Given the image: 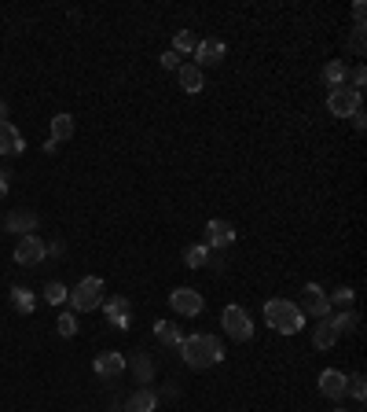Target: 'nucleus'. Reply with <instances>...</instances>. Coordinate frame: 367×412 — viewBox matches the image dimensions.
Returning <instances> with one entry per match:
<instances>
[{
    "instance_id": "1a4fd4ad",
    "label": "nucleus",
    "mask_w": 367,
    "mask_h": 412,
    "mask_svg": "<svg viewBox=\"0 0 367 412\" xmlns=\"http://www.w3.org/2000/svg\"><path fill=\"white\" fill-rule=\"evenodd\" d=\"M44 258H48V243L41 236H22L19 239V247H15L19 265H37V262H44Z\"/></svg>"
},
{
    "instance_id": "393cba45",
    "label": "nucleus",
    "mask_w": 367,
    "mask_h": 412,
    "mask_svg": "<svg viewBox=\"0 0 367 412\" xmlns=\"http://www.w3.org/2000/svg\"><path fill=\"white\" fill-rule=\"evenodd\" d=\"M133 372H136V383H151V376H154L151 357H147V354H136V357H133Z\"/></svg>"
},
{
    "instance_id": "9b49d317",
    "label": "nucleus",
    "mask_w": 367,
    "mask_h": 412,
    "mask_svg": "<svg viewBox=\"0 0 367 412\" xmlns=\"http://www.w3.org/2000/svg\"><path fill=\"white\" fill-rule=\"evenodd\" d=\"M92 368H96V376H99V379H117V376L125 372V357L117 354V350L96 354V365H92Z\"/></svg>"
},
{
    "instance_id": "bb28decb",
    "label": "nucleus",
    "mask_w": 367,
    "mask_h": 412,
    "mask_svg": "<svg viewBox=\"0 0 367 412\" xmlns=\"http://www.w3.org/2000/svg\"><path fill=\"white\" fill-rule=\"evenodd\" d=\"M67 287H63L59 280H51V283H44V302H51V306H59V302H67Z\"/></svg>"
},
{
    "instance_id": "b1692460",
    "label": "nucleus",
    "mask_w": 367,
    "mask_h": 412,
    "mask_svg": "<svg viewBox=\"0 0 367 412\" xmlns=\"http://www.w3.org/2000/svg\"><path fill=\"white\" fill-rule=\"evenodd\" d=\"M327 324H331L334 331H352L360 324V313H352V309L349 313H334V317H327Z\"/></svg>"
},
{
    "instance_id": "ddd939ff",
    "label": "nucleus",
    "mask_w": 367,
    "mask_h": 412,
    "mask_svg": "<svg viewBox=\"0 0 367 412\" xmlns=\"http://www.w3.org/2000/svg\"><path fill=\"white\" fill-rule=\"evenodd\" d=\"M206 239H209V247H213V251H225V247L235 243V228L228 221H209L206 225Z\"/></svg>"
},
{
    "instance_id": "0eeeda50",
    "label": "nucleus",
    "mask_w": 367,
    "mask_h": 412,
    "mask_svg": "<svg viewBox=\"0 0 367 412\" xmlns=\"http://www.w3.org/2000/svg\"><path fill=\"white\" fill-rule=\"evenodd\" d=\"M103 313H107V320L117 331L133 328V306H129L125 294H111V299H103Z\"/></svg>"
},
{
    "instance_id": "5701e85b",
    "label": "nucleus",
    "mask_w": 367,
    "mask_h": 412,
    "mask_svg": "<svg viewBox=\"0 0 367 412\" xmlns=\"http://www.w3.org/2000/svg\"><path fill=\"white\" fill-rule=\"evenodd\" d=\"M11 306H15L19 313H33L37 299H33V291H26V287H11Z\"/></svg>"
},
{
    "instance_id": "f8f14e48",
    "label": "nucleus",
    "mask_w": 367,
    "mask_h": 412,
    "mask_svg": "<svg viewBox=\"0 0 367 412\" xmlns=\"http://www.w3.org/2000/svg\"><path fill=\"white\" fill-rule=\"evenodd\" d=\"M320 394L323 397H345V372H338V368H327L320 372Z\"/></svg>"
},
{
    "instance_id": "423d86ee",
    "label": "nucleus",
    "mask_w": 367,
    "mask_h": 412,
    "mask_svg": "<svg viewBox=\"0 0 367 412\" xmlns=\"http://www.w3.org/2000/svg\"><path fill=\"white\" fill-rule=\"evenodd\" d=\"M301 313H309V317H316V320H327L331 317V302H327V294L320 283H305L301 287Z\"/></svg>"
},
{
    "instance_id": "c9c22d12",
    "label": "nucleus",
    "mask_w": 367,
    "mask_h": 412,
    "mask_svg": "<svg viewBox=\"0 0 367 412\" xmlns=\"http://www.w3.org/2000/svg\"><path fill=\"white\" fill-rule=\"evenodd\" d=\"M4 114H8V103H4V100H0V122H8V118H4Z\"/></svg>"
},
{
    "instance_id": "dca6fc26",
    "label": "nucleus",
    "mask_w": 367,
    "mask_h": 412,
    "mask_svg": "<svg viewBox=\"0 0 367 412\" xmlns=\"http://www.w3.org/2000/svg\"><path fill=\"white\" fill-rule=\"evenodd\" d=\"M154 405H158V394H154L151 386H140V390L129 394L125 412H154Z\"/></svg>"
},
{
    "instance_id": "f704fd0d",
    "label": "nucleus",
    "mask_w": 367,
    "mask_h": 412,
    "mask_svg": "<svg viewBox=\"0 0 367 412\" xmlns=\"http://www.w3.org/2000/svg\"><path fill=\"white\" fill-rule=\"evenodd\" d=\"M364 125H367V114L357 111V114H352V129H364Z\"/></svg>"
},
{
    "instance_id": "7ed1b4c3",
    "label": "nucleus",
    "mask_w": 367,
    "mask_h": 412,
    "mask_svg": "<svg viewBox=\"0 0 367 412\" xmlns=\"http://www.w3.org/2000/svg\"><path fill=\"white\" fill-rule=\"evenodd\" d=\"M107 283H103L99 276H85V280H77V287L67 294L70 299V309L74 313H92V309H99L103 299H107Z\"/></svg>"
},
{
    "instance_id": "72a5a7b5",
    "label": "nucleus",
    "mask_w": 367,
    "mask_h": 412,
    "mask_svg": "<svg viewBox=\"0 0 367 412\" xmlns=\"http://www.w3.org/2000/svg\"><path fill=\"white\" fill-rule=\"evenodd\" d=\"M364 15H367V4L357 0V4H352V19H357V26H364Z\"/></svg>"
},
{
    "instance_id": "20e7f679",
    "label": "nucleus",
    "mask_w": 367,
    "mask_h": 412,
    "mask_svg": "<svg viewBox=\"0 0 367 412\" xmlns=\"http://www.w3.org/2000/svg\"><path fill=\"white\" fill-rule=\"evenodd\" d=\"M220 328H225L228 339H235V342H250L254 339V320L239 306H225V313H220Z\"/></svg>"
},
{
    "instance_id": "6ab92c4d",
    "label": "nucleus",
    "mask_w": 367,
    "mask_h": 412,
    "mask_svg": "<svg viewBox=\"0 0 367 412\" xmlns=\"http://www.w3.org/2000/svg\"><path fill=\"white\" fill-rule=\"evenodd\" d=\"M345 77H349V70H345L342 59H334V63H327V67H323V85L327 88H345Z\"/></svg>"
},
{
    "instance_id": "39448f33",
    "label": "nucleus",
    "mask_w": 367,
    "mask_h": 412,
    "mask_svg": "<svg viewBox=\"0 0 367 412\" xmlns=\"http://www.w3.org/2000/svg\"><path fill=\"white\" fill-rule=\"evenodd\" d=\"M360 103H364V96L352 93V88H331V96H327V111H331L334 118H352L357 111H364Z\"/></svg>"
},
{
    "instance_id": "4468645a",
    "label": "nucleus",
    "mask_w": 367,
    "mask_h": 412,
    "mask_svg": "<svg viewBox=\"0 0 367 412\" xmlns=\"http://www.w3.org/2000/svg\"><path fill=\"white\" fill-rule=\"evenodd\" d=\"M177 81H180V88L184 93H202L206 88V77H202V70L195 67V63H180V70H177Z\"/></svg>"
},
{
    "instance_id": "412c9836",
    "label": "nucleus",
    "mask_w": 367,
    "mask_h": 412,
    "mask_svg": "<svg viewBox=\"0 0 367 412\" xmlns=\"http://www.w3.org/2000/svg\"><path fill=\"white\" fill-rule=\"evenodd\" d=\"M334 342H338V331L327 324V320H320V324H316V335H312V346H316V350H331Z\"/></svg>"
},
{
    "instance_id": "aec40b11",
    "label": "nucleus",
    "mask_w": 367,
    "mask_h": 412,
    "mask_svg": "<svg viewBox=\"0 0 367 412\" xmlns=\"http://www.w3.org/2000/svg\"><path fill=\"white\" fill-rule=\"evenodd\" d=\"M184 265H188V269L209 265V247H206V243H191V247L184 251Z\"/></svg>"
},
{
    "instance_id": "6e6552de",
    "label": "nucleus",
    "mask_w": 367,
    "mask_h": 412,
    "mask_svg": "<svg viewBox=\"0 0 367 412\" xmlns=\"http://www.w3.org/2000/svg\"><path fill=\"white\" fill-rule=\"evenodd\" d=\"M169 306H173L180 317H199L206 302H202V294L195 287H177L173 294H169Z\"/></svg>"
},
{
    "instance_id": "f257e3e1",
    "label": "nucleus",
    "mask_w": 367,
    "mask_h": 412,
    "mask_svg": "<svg viewBox=\"0 0 367 412\" xmlns=\"http://www.w3.org/2000/svg\"><path fill=\"white\" fill-rule=\"evenodd\" d=\"M180 357L188 368H213L225 360V346H220L217 335H191V339H180Z\"/></svg>"
},
{
    "instance_id": "4c0bfd02",
    "label": "nucleus",
    "mask_w": 367,
    "mask_h": 412,
    "mask_svg": "<svg viewBox=\"0 0 367 412\" xmlns=\"http://www.w3.org/2000/svg\"><path fill=\"white\" fill-rule=\"evenodd\" d=\"M334 412H345V409H334Z\"/></svg>"
},
{
    "instance_id": "473e14b6",
    "label": "nucleus",
    "mask_w": 367,
    "mask_h": 412,
    "mask_svg": "<svg viewBox=\"0 0 367 412\" xmlns=\"http://www.w3.org/2000/svg\"><path fill=\"white\" fill-rule=\"evenodd\" d=\"M364 81H367V70H364V67H357V70L349 74V85H352V93H360V88H364Z\"/></svg>"
},
{
    "instance_id": "a878e982",
    "label": "nucleus",
    "mask_w": 367,
    "mask_h": 412,
    "mask_svg": "<svg viewBox=\"0 0 367 412\" xmlns=\"http://www.w3.org/2000/svg\"><path fill=\"white\" fill-rule=\"evenodd\" d=\"M195 48H199V37H195L191 30H180L173 37V52H177V56H180V52H195Z\"/></svg>"
},
{
    "instance_id": "c756f323",
    "label": "nucleus",
    "mask_w": 367,
    "mask_h": 412,
    "mask_svg": "<svg viewBox=\"0 0 367 412\" xmlns=\"http://www.w3.org/2000/svg\"><path fill=\"white\" fill-rule=\"evenodd\" d=\"M367 26H352V37H349V48L357 52V56H364V48H367Z\"/></svg>"
},
{
    "instance_id": "2f4dec72",
    "label": "nucleus",
    "mask_w": 367,
    "mask_h": 412,
    "mask_svg": "<svg viewBox=\"0 0 367 412\" xmlns=\"http://www.w3.org/2000/svg\"><path fill=\"white\" fill-rule=\"evenodd\" d=\"M158 63H162L165 70H180V56H177L173 48H169V52H162V59H158Z\"/></svg>"
},
{
    "instance_id": "f3484780",
    "label": "nucleus",
    "mask_w": 367,
    "mask_h": 412,
    "mask_svg": "<svg viewBox=\"0 0 367 412\" xmlns=\"http://www.w3.org/2000/svg\"><path fill=\"white\" fill-rule=\"evenodd\" d=\"M26 148V140H22V133L11 122H0V154H19Z\"/></svg>"
},
{
    "instance_id": "e433bc0d",
    "label": "nucleus",
    "mask_w": 367,
    "mask_h": 412,
    "mask_svg": "<svg viewBox=\"0 0 367 412\" xmlns=\"http://www.w3.org/2000/svg\"><path fill=\"white\" fill-rule=\"evenodd\" d=\"M11 177V170H8V166H0V180H8Z\"/></svg>"
},
{
    "instance_id": "a211bd4d",
    "label": "nucleus",
    "mask_w": 367,
    "mask_h": 412,
    "mask_svg": "<svg viewBox=\"0 0 367 412\" xmlns=\"http://www.w3.org/2000/svg\"><path fill=\"white\" fill-rule=\"evenodd\" d=\"M70 136H74V114H56V118H51V136H48V140H56V144H67Z\"/></svg>"
},
{
    "instance_id": "f03ea898",
    "label": "nucleus",
    "mask_w": 367,
    "mask_h": 412,
    "mask_svg": "<svg viewBox=\"0 0 367 412\" xmlns=\"http://www.w3.org/2000/svg\"><path fill=\"white\" fill-rule=\"evenodd\" d=\"M265 324L275 328V331H283V335H297L301 328H305V313H301L294 302H286V299H268L265 302Z\"/></svg>"
},
{
    "instance_id": "c85d7f7f",
    "label": "nucleus",
    "mask_w": 367,
    "mask_h": 412,
    "mask_svg": "<svg viewBox=\"0 0 367 412\" xmlns=\"http://www.w3.org/2000/svg\"><path fill=\"white\" fill-rule=\"evenodd\" d=\"M345 390H349L352 397H357V402H364V397H367V379L357 372V376H349V379H345Z\"/></svg>"
},
{
    "instance_id": "2eb2a0df",
    "label": "nucleus",
    "mask_w": 367,
    "mask_h": 412,
    "mask_svg": "<svg viewBox=\"0 0 367 412\" xmlns=\"http://www.w3.org/2000/svg\"><path fill=\"white\" fill-rule=\"evenodd\" d=\"M4 228H8V232H22V236H33L37 214H33V210H11V214L4 217Z\"/></svg>"
},
{
    "instance_id": "cd10ccee",
    "label": "nucleus",
    "mask_w": 367,
    "mask_h": 412,
    "mask_svg": "<svg viewBox=\"0 0 367 412\" xmlns=\"http://www.w3.org/2000/svg\"><path fill=\"white\" fill-rule=\"evenodd\" d=\"M56 331L63 335V339H74V335H77V317H74V309H70V313H63V317L56 320Z\"/></svg>"
},
{
    "instance_id": "7c9ffc66",
    "label": "nucleus",
    "mask_w": 367,
    "mask_h": 412,
    "mask_svg": "<svg viewBox=\"0 0 367 412\" xmlns=\"http://www.w3.org/2000/svg\"><path fill=\"white\" fill-rule=\"evenodd\" d=\"M352 299H357V291H352V287H338L334 294H327V302H331V306H352Z\"/></svg>"
},
{
    "instance_id": "9d476101",
    "label": "nucleus",
    "mask_w": 367,
    "mask_h": 412,
    "mask_svg": "<svg viewBox=\"0 0 367 412\" xmlns=\"http://www.w3.org/2000/svg\"><path fill=\"white\" fill-rule=\"evenodd\" d=\"M228 56V45L217 41V37H206V41H199V48H195V67H217L220 59Z\"/></svg>"
},
{
    "instance_id": "4be33fe9",
    "label": "nucleus",
    "mask_w": 367,
    "mask_h": 412,
    "mask_svg": "<svg viewBox=\"0 0 367 412\" xmlns=\"http://www.w3.org/2000/svg\"><path fill=\"white\" fill-rule=\"evenodd\" d=\"M154 339H158L162 346H177L180 342V328L169 324V320H154Z\"/></svg>"
}]
</instances>
